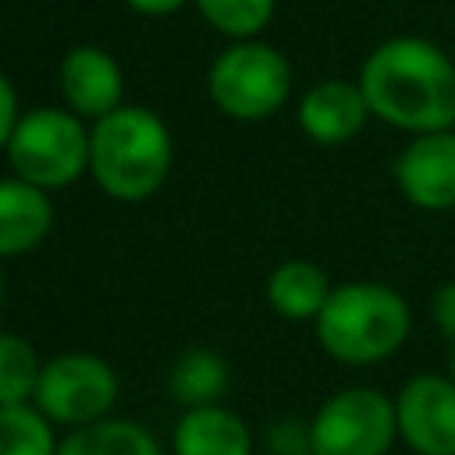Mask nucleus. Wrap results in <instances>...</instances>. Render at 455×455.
Masks as SVG:
<instances>
[{"mask_svg": "<svg viewBox=\"0 0 455 455\" xmlns=\"http://www.w3.org/2000/svg\"><path fill=\"white\" fill-rule=\"evenodd\" d=\"M355 82L370 114L398 132L423 135L455 128V60L434 39L391 36L377 43Z\"/></svg>", "mask_w": 455, "mask_h": 455, "instance_id": "nucleus-1", "label": "nucleus"}, {"mask_svg": "<svg viewBox=\"0 0 455 455\" xmlns=\"http://www.w3.org/2000/svg\"><path fill=\"white\" fill-rule=\"evenodd\" d=\"M174 164L171 128L149 107L121 103L89 128V174L110 199L142 203L167 181Z\"/></svg>", "mask_w": 455, "mask_h": 455, "instance_id": "nucleus-2", "label": "nucleus"}, {"mask_svg": "<svg viewBox=\"0 0 455 455\" xmlns=\"http://www.w3.org/2000/svg\"><path fill=\"white\" fill-rule=\"evenodd\" d=\"M320 348L345 366H373L391 359L412 331V309L402 291L377 281H348L331 288L313 320Z\"/></svg>", "mask_w": 455, "mask_h": 455, "instance_id": "nucleus-3", "label": "nucleus"}, {"mask_svg": "<svg viewBox=\"0 0 455 455\" xmlns=\"http://www.w3.org/2000/svg\"><path fill=\"white\" fill-rule=\"evenodd\" d=\"M206 92L220 114L235 121H263L291 96V64L270 43L235 39L210 64Z\"/></svg>", "mask_w": 455, "mask_h": 455, "instance_id": "nucleus-4", "label": "nucleus"}, {"mask_svg": "<svg viewBox=\"0 0 455 455\" xmlns=\"http://www.w3.org/2000/svg\"><path fill=\"white\" fill-rule=\"evenodd\" d=\"M7 160L18 178L57 192L89 171V128L68 107H36L18 117Z\"/></svg>", "mask_w": 455, "mask_h": 455, "instance_id": "nucleus-5", "label": "nucleus"}, {"mask_svg": "<svg viewBox=\"0 0 455 455\" xmlns=\"http://www.w3.org/2000/svg\"><path fill=\"white\" fill-rule=\"evenodd\" d=\"M395 441V398L363 384L334 391L309 423V455H387Z\"/></svg>", "mask_w": 455, "mask_h": 455, "instance_id": "nucleus-6", "label": "nucleus"}, {"mask_svg": "<svg viewBox=\"0 0 455 455\" xmlns=\"http://www.w3.org/2000/svg\"><path fill=\"white\" fill-rule=\"evenodd\" d=\"M117 373L96 352H64L43 363L32 405L53 427H85L110 416L117 402Z\"/></svg>", "mask_w": 455, "mask_h": 455, "instance_id": "nucleus-7", "label": "nucleus"}, {"mask_svg": "<svg viewBox=\"0 0 455 455\" xmlns=\"http://www.w3.org/2000/svg\"><path fill=\"white\" fill-rule=\"evenodd\" d=\"M398 441L416 455H455V377L416 373L395 395Z\"/></svg>", "mask_w": 455, "mask_h": 455, "instance_id": "nucleus-8", "label": "nucleus"}, {"mask_svg": "<svg viewBox=\"0 0 455 455\" xmlns=\"http://www.w3.org/2000/svg\"><path fill=\"white\" fill-rule=\"evenodd\" d=\"M398 192L430 213L455 210V128L412 135L395 156Z\"/></svg>", "mask_w": 455, "mask_h": 455, "instance_id": "nucleus-9", "label": "nucleus"}, {"mask_svg": "<svg viewBox=\"0 0 455 455\" xmlns=\"http://www.w3.org/2000/svg\"><path fill=\"white\" fill-rule=\"evenodd\" d=\"M57 85H60L68 110H75L78 117H89V121H100L103 114H110L124 103L121 64L103 46H89V43L71 46L60 60Z\"/></svg>", "mask_w": 455, "mask_h": 455, "instance_id": "nucleus-10", "label": "nucleus"}, {"mask_svg": "<svg viewBox=\"0 0 455 455\" xmlns=\"http://www.w3.org/2000/svg\"><path fill=\"white\" fill-rule=\"evenodd\" d=\"M295 117H299V128L306 139H313L320 146H341V142L355 139L373 114H370V103H366L359 82L323 78L302 92Z\"/></svg>", "mask_w": 455, "mask_h": 455, "instance_id": "nucleus-11", "label": "nucleus"}, {"mask_svg": "<svg viewBox=\"0 0 455 455\" xmlns=\"http://www.w3.org/2000/svg\"><path fill=\"white\" fill-rule=\"evenodd\" d=\"M53 228L50 192L25 178H0V259L32 252Z\"/></svg>", "mask_w": 455, "mask_h": 455, "instance_id": "nucleus-12", "label": "nucleus"}, {"mask_svg": "<svg viewBox=\"0 0 455 455\" xmlns=\"http://www.w3.org/2000/svg\"><path fill=\"white\" fill-rule=\"evenodd\" d=\"M174 455H252V434L245 419L220 402L188 405L171 434Z\"/></svg>", "mask_w": 455, "mask_h": 455, "instance_id": "nucleus-13", "label": "nucleus"}, {"mask_svg": "<svg viewBox=\"0 0 455 455\" xmlns=\"http://www.w3.org/2000/svg\"><path fill=\"white\" fill-rule=\"evenodd\" d=\"M331 288L334 284L327 281L323 267L309 259H284L267 277V302L284 320H316Z\"/></svg>", "mask_w": 455, "mask_h": 455, "instance_id": "nucleus-14", "label": "nucleus"}, {"mask_svg": "<svg viewBox=\"0 0 455 455\" xmlns=\"http://www.w3.org/2000/svg\"><path fill=\"white\" fill-rule=\"evenodd\" d=\"M57 455H164V451L146 427L132 419L103 416L85 427H71L68 437H60Z\"/></svg>", "mask_w": 455, "mask_h": 455, "instance_id": "nucleus-15", "label": "nucleus"}, {"mask_svg": "<svg viewBox=\"0 0 455 455\" xmlns=\"http://www.w3.org/2000/svg\"><path fill=\"white\" fill-rule=\"evenodd\" d=\"M228 387V363L213 348H185L171 373H167V391L188 409V405H210L224 395Z\"/></svg>", "mask_w": 455, "mask_h": 455, "instance_id": "nucleus-16", "label": "nucleus"}, {"mask_svg": "<svg viewBox=\"0 0 455 455\" xmlns=\"http://www.w3.org/2000/svg\"><path fill=\"white\" fill-rule=\"evenodd\" d=\"M53 423L28 405H0V455H57Z\"/></svg>", "mask_w": 455, "mask_h": 455, "instance_id": "nucleus-17", "label": "nucleus"}, {"mask_svg": "<svg viewBox=\"0 0 455 455\" xmlns=\"http://www.w3.org/2000/svg\"><path fill=\"white\" fill-rule=\"evenodd\" d=\"M43 363L28 338L0 334V405H28L39 387Z\"/></svg>", "mask_w": 455, "mask_h": 455, "instance_id": "nucleus-18", "label": "nucleus"}, {"mask_svg": "<svg viewBox=\"0 0 455 455\" xmlns=\"http://www.w3.org/2000/svg\"><path fill=\"white\" fill-rule=\"evenodd\" d=\"M199 14L228 39H256L270 18L277 0H192Z\"/></svg>", "mask_w": 455, "mask_h": 455, "instance_id": "nucleus-19", "label": "nucleus"}, {"mask_svg": "<svg viewBox=\"0 0 455 455\" xmlns=\"http://www.w3.org/2000/svg\"><path fill=\"white\" fill-rule=\"evenodd\" d=\"M430 320H434V327L448 341H455V281H444V284L434 288V295H430Z\"/></svg>", "mask_w": 455, "mask_h": 455, "instance_id": "nucleus-20", "label": "nucleus"}, {"mask_svg": "<svg viewBox=\"0 0 455 455\" xmlns=\"http://www.w3.org/2000/svg\"><path fill=\"white\" fill-rule=\"evenodd\" d=\"M18 117H21V114H18V92H14L11 78L0 71V149H7Z\"/></svg>", "mask_w": 455, "mask_h": 455, "instance_id": "nucleus-21", "label": "nucleus"}, {"mask_svg": "<svg viewBox=\"0 0 455 455\" xmlns=\"http://www.w3.org/2000/svg\"><path fill=\"white\" fill-rule=\"evenodd\" d=\"M135 14H146V18H164V14H174L181 11L188 0H124Z\"/></svg>", "mask_w": 455, "mask_h": 455, "instance_id": "nucleus-22", "label": "nucleus"}, {"mask_svg": "<svg viewBox=\"0 0 455 455\" xmlns=\"http://www.w3.org/2000/svg\"><path fill=\"white\" fill-rule=\"evenodd\" d=\"M448 373L455 377V341H451V359H448Z\"/></svg>", "mask_w": 455, "mask_h": 455, "instance_id": "nucleus-23", "label": "nucleus"}, {"mask_svg": "<svg viewBox=\"0 0 455 455\" xmlns=\"http://www.w3.org/2000/svg\"><path fill=\"white\" fill-rule=\"evenodd\" d=\"M0 302H4V274H0Z\"/></svg>", "mask_w": 455, "mask_h": 455, "instance_id": "nucleus-24", "label": "nucleus"}]
</instances>
